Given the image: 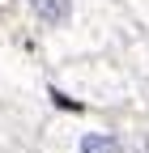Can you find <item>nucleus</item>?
Returning <instances> with one entry per match:
<instances>
[{
  "mask_svg": "<svg viewBox=\"0 0 149 153\" xmlns=\"http://www.w3.org/2000/svg\"><path fill=\"white\" fill-rule=\"evenodd\" d=\"M128 153H149V111L128 119Z\"/></svg>",
  "mask_w": 149,
  "mask_h": 153,
  "instance_id": "obj_4",
  "label": "nucleus"
},
{
  "mask_svg": "<svg viewBox=\"0 0 149 153\" xmlns=\"http://www.w3.org/2000/svg\"><path fill=\"white\" fill-rule=\"evenodd\" d=\"M17 140H22V132H17V123L4 115V106H0V149H4V145H17Z\"/></svg>",
  "mask_w": 149,
  "mask_h": 153,
  "instance_id": "obj_5",
  "label": "nucleus"
},
{
  "mask_svg": "<svg viewBox=\"0 0 149 153\" xmlns=\"http://www.w3.org/2000/svg\"><path fill=\"white\" fill-rule=\"evenodd\" d=\"M0 153H34L26 140H17V145H4V149H0Z\"/></svg>",
  "mask_w": 149,
  "mask_h": 153,
  "instance_id": "obj_7",
  "label": "nucleus"
},
{
  "mask_svg": "<svg viewBox=\"0 0 149 153\" xmlns=\"http://www.w3.org/2000/svg\"><path fill=\"white\" fill-rule=\"evenodd\" d=\"M26 34L47 64H72L115 47L124 30L107 0H22Z\"/></svg>",
  "mask_w": 149,
  "mask_h": 153,
  "instance_id": "obj_2",
  "label": "nucleus"
},
{
  "mask_svg": "<svg viewBox=\"0 0 149 153\" xmlns=\"http://www.w3.org/2000/svg\"><path fill=\"white\" fill-rule=\"evenodd\" d=\"M26 145L34 153H128V119L98 111H51Z\"/></svg>",
  "mask_w": 149,
  "mask_h": 153,
  "instance_id": "obj_3",
  "label": "nucleus"
},
{
  "mask_svg": "<svg viewBox=\"0 0 149 153\" xmlns=\"http://www.w3.org/2000/svg\"><path fill=\"white\" fill-rule=\"evenodd\" d=\"M128 4H132V9H136V17L149 26V0H128Z\"/></svg>",
  "mask_w": 149,
  "mask_h": 153,
  "instance_id": "obj_6",
  "label": "nucleus"
},
{
  "mask_svg": "<svg viewBox=\"0 0 149 153\" xmlns=\"http://www.w3.org/2000/svg\"><path fill=\"white\" fill-rule=\"evenodd\" d=\"M51 111H98V115H132L149 111V47L128 43L119 51L85 55L60 64L47 76Z\"/></svg>",
  "mask_w": 149,
  "mask_h": 153,
  "instance_id": "obj_1",
  "label": "nucleus"
}]
</instances>
